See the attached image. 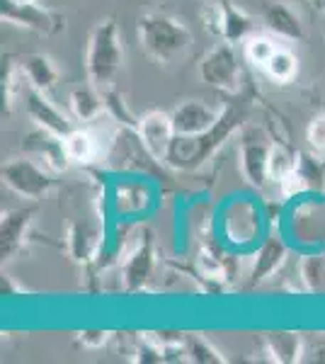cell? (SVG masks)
Wrapping results in <instances>:
<instances>
[{
  "label": "cell",
  "instance_id": "obj_27",
  "mask_svg": "<svg viewBox=\"0 0 325 364\" xmlns=\"http://www.w3.org/2000/svg\"><path fill=\"white\" fill-rule=\"evenodd\" d=\"M197 265H199V272H202L204 279H211V282H223L228 279V267H226V260L223 255L214 248H202L197 252Z\"/></svg>",
  "mask_w": 325,
  "mask_h": 364
},
{
  "label": "cell",
  "instance_id": "obj_10",
  "mask_svg": "<svg viewBox=\"0 0 325 364\" xmlns=\"http://www.w3.org/2000/svg\"><path fill=\"white\" fill-rule=\"evenodd\" d=\"M20 97L25 100V102H22L25 105V112L29 119L37 124V129H44V132L56 134V136H66L70 129H73L68 122V117L63 114L49 97H46V92L34 90V87L27 85Z\"/></svg>",
  "mask_w": 325,
  "mask_h": 364
},
{
  "label": "cell",
  "instance_id": "obj_1",
  "mask_svg": "<svg viewBox=\"0 0 325 364\" xmlns=\"http://www.w3.org/2000/svg\"><path fill=\"white\" fill-rule=\"evenodd\" d=\"M245 119H247L245 105L228 102L221 109V117H218V122L211 129H206L202 134H194V136H175L173 146L168 151V158H165V166L180 170V173H190V170L202 168L221 149L223 141L243 124Z\"/></svg>",
  "mask_w": 325,
  "mask_h": 364
},
{
  "label": "cell",
  "instance_id": "obj_34",
  "mask_svg": "<svg viewBox=\"0 0 325 364\" xmlns=\"http://www.w3.org/2000/svg\"><path fill=\"white\" fill-rule=\"evenodd\" d=\"M304 3H318V0H304Z\"/></svg>",
  "mask_w": 325,
  "mask_h": 364
},
{
  "label": "cell",
  "instance_id": "obj_3",
  "mask_svg": "<svg viewBox=\"0 0 325 364\" xmlns=\"http://www.w3.org/2000/svg\"><path fill=\"white\" fill-rule=\"evenodd\" d=\"M139 44L153 61L168 66L170 61L187 54L192 46V32L170 15H144L139 20Z\"/></svg>",
  "mask_w": 325,
  "mask_h": 364
},
{
  "label": "cell",
  "instance_id": "obj_32",
  "mask_svg": "<svg viewBox=\"0 0 325 364\" xmlns=\"http://www.w3.org/2000/svg\"><path fill=\"white\" fill-rule=\"evenodd\" d=\"M304 357H306L304 362H325V340H318L311 350H309V345H306Z\"/></svg>",
  "mask_w": 325,
  "mask_h": 364
},
{
  "label": "cell",
  "instance_id": "obj_21",
  "mask_svg": "<svg viewBox=\"0 0 325 364\" xmlns=\"http://www.w3.org/2000/svg\"><path fill=\"white\" fill-rule=\"evenodd\" d=\"M287 260V245L279 238H267L262 243V248L257 250V260L252 265L250 272V284H260L267 277L277 272Z\"/></svg>",
  "mask_w": 325,
  "mask_h": 364
},
{
  "label": "cell",
  "instance_id": "obj_31",
  "mask_svg": "<svg viewBox=\"0 0 325 364\" xmlns=\"http://www.w3.org/2000/svg\"><path fill=\"white\" fill-rule=\"evenodd\" d=\"M78 343L82 348H90V350H100L110 343V333L107 331H80L78 333Z\"/></svg>",
  "mask_w": 325,
  "mask_h": 364
},
{
  "label": "cell",
  "instance_id": "obj_29",
  "mask_svg": "<svg viewBox=\"0 0 325 364\" xmlns=\"http://www.w3.org/2000/svg\"><path fill=\"white\" fill-rule=\"evenodd\" d=\"M102 95H105V107H107V112L114 117L119 124L136 129L139 119H134V117H132V112H129L127 102H124V97L119 95V92H114L112 87H107V90H102Z\"/></svg>",
  "mask_w": 325,
  "mask_h": 364
},
{
  "label": "cell",
  "instance_id": "obj_25",
  "mask_svg": "<svg viewBox=\"0 0 325 364\" xmlns=\"http://www.w3.org/2000/svg\"><path fill=\"white\" fill-rule=\"evenodd\" d=\"M297 163H299L297 151H292L289 146H282V144H272V149H270V180L275 182V185L287 182L294 175V170H297Z\"/></svg>",
  "mask_w": 325,
  "mask_h": 364
},
{
  "label": "cell",
  "instance_id": "obj_30",
  "mask_svg": "<svg viewBox=\"0 0 325 364\" xmlns=\"http://www.w3.org/2000/svg\"><path fill=\"white\" fill-rule=\"evenodd\" d=\"M306 141H309L311 154L325 158V112L316 114L306 129Z\"/></svg>",
  "mask_w": 325,
  "mask_h": 364
},
{
  "label": "cell",
  "instance_id": "obj_23",
  "mask_svg": "<svg viewBox=\"0 0 325 364\" xmlns=\"http://www.w3.org/2000/svg\"><path fill=\"white\" fill-rule=\"evenodd\" d=\"M262 73L267 75L275 85H289L299 75V58L292 49L279 46V49L272 54L267 66L262 68Z\"/></svg>",
  "mask_w": 325,
  "mask_h": 364
},
{
  "label": "cell",
  "instance_id": "obj_33",
  "mask_svg": "<svg viewBox=\"0 0 325 364\" xmlns=\"http://www.w3.org/2000/svg\"><path fill=\"white\" fill-rule=\"evenodd\" d=\"M8 3H13V5H32V3H37V0H8Z\"/></svg>",
  "mask_w": 325,
  "mask_h": 364
},
{
  "label": "cell",
  "instance_id": "obj_13",
  "mask_svg": "<svg viewBox=\"0 0 325 364\" xmlns=\"http://www.w3.org/2000/svg\"><path fill=\"white\" fill-rule=\"evenodd\" d=\"M25 151L34 161H39L41 166L49 168L51 173H63L70 166L66 146H63V136L49 134L44 129H37L34 134H29L25 139Z\"/></svg>",
  "mask_w": 325,
  "mask_h": 364
},
{
  "label": "cell",
  "instance_id": "obj_15",
  "mask_svg": "<svg viewBox=\"0 0 325 364\" xmlns=\"http://www.w3.org/2000/svg\"><path fill=\"white\" fill-rule=\"evenodd\" d=\"M214 29L221 37V42L228 44H240L247 37H252V17L245 10L235 8L230 0H218L216 10H214Z\"/></svg>",
  "mask_w": 325,
  "mask_h": 364
},
{
  "label": "cell",
  "instance_id": "obj_22",
  "mask_svg": "<svg viewBox=\"0 0 325 364\" xmlns=\"http://www.w3.org/2000/svg\"><path fill=\"white\" fill-rule=\"evenodd\" d=\"M112 202L119 214H144L151 204V192L144 182H119Z\"/></svg>",
  "mask_w": 325,
  "mask_h": 364
},
{
  "label": "cell",
  "instance_id": "obj_18",
  "mask_svg": "<svg viewBox=\"0 0 325 364\" xmlns=\"http://www.w3.org/2000/svg\"><path fill=\"white\" fill-rule=\"evenodd\" d=\"M262 22L277 39H287V42L304 39V25H301L299 15L284 3H265Z\"/></svg>",
  "mask_w": 325,
  "mask_h": 364
},
{
  "label": "cell",
  "instance_id": "obj_11",
  "mask_svg": "<svg viewBox=\"0 0 325 364\" xmlns=\"http://www.w3.org/2000/svg\"><path fill=\"white\" fill-rule=\"evenodd\" d=\"M32 219L34 207H22L3 214V221H0V257L3 262L13 260L17 252L25 248Z\"/></svg>",
  "mask_w": 325,
  "mask_h": 364
},
{
  "label": "cell",
  "instance_id": "obj_2",
  "mask_svg": "<svg viewBox=\"0 0 325 364\" xmlns=\"http://www.w3.org/2000/svg\"><path fill=\"white\" fill-rule=\"evenodd\" d=\"M124 63V44L122 32L114 17H102L90 32L85 49V73L87 83L100 90H107L114 83L117 73Z\"/></svg>",
  "mask_w": 325,
  "mask_h": 364
},
{
  "label": "cell",
  "instance_id": "obj_17",
  "mask_svg": "<svg viewBox=\"0 0 325 364\" xmlns=\"http://www.w3.org/2000/svg\"><path fill=\"white\" fill-rule=\"evenodd\" d=\"M63 146H66L70 166H92L102 158V139L87 127L70 129L63 136Z\"/></svg>",
  "mask_w": 325,
  "mask_h": 364
},
{
  "label": "cell",
  "instance_id": "obj_26",
  "mask_svg": "<svg viewBox=\"0 0 325 364\" xmlns=\"http://www.w3.org/2000/svg\"><path fill=\"white\" fill-rule=\"evenodd\" d=\"M301 282L309 294H325V255H306L301 260Z\"/></svg>",
  "mask_w": 325,
  "mask_h": 364
},
{
  "label": "cell",
  "instance_id": "obj_5",
  "mask_svg": "<svg viewBox=\"0 0 325 364\" xmlns=\"http://www.w3.org/2000/svg\"><path fill=\"white\" fill-rule=\"evenodd\" d=\"M0 175H3V182L15 195L32 199V202L49 195L56 185V180L49 175V168H44L39 161H34L32 156L10 158L8 163H3Z\"/></svg>",
  "mask_w": 325,
  "mask_h": 364
},
{
  "label": "cell",
  "instance_id": "obj_20",
  "mask_svg": "<svg viewBox=\"0 0 325 364\" xmlns=\"http://www.w3.org/2000/svg\"><path fill=\"white\" fill-rule=\"evenodd\" d=\"M265 350H267L272 362L292 364V362H304L306 343L297 333H270L265 338Z\"/></svg>",
  "mask_w": 325,
  "mask_h": 364
},
{
  "label": "cell",
  "instance_id": "obj_24",
  "mask_svg": "<svg viewBox=\"0 0 325 364\" xmlns=\"http://www.w3.org/2000/svg\"><path fill=\"white\" fill-rule=\"evenodd\" d=\"M279 46H282L279 39L267 37V34H252V37H247L245 44H243V58L250 63L252 68L262 70L265 66H267L272 54H275Z\"/></svg>",
  "mask_w": 325,
  "mask_h": 364
},
{
  "label": "cell",
  "instance_id": "obj_16",
  "mask_svg": "<svg viewBox=\"0 0 325 364\" xmlns=\"http://www.w3.org/2000/svg\"><path fill=\"white\" fill-rule=\"evenodd\" d=\"M17 66H20V73L25 78V83L34 90H41V92H51L61 78L58 73L56 63L51 61L49 56L44 54H22V56H15Z\"/></svg>",
  "mask_w": 325,
  "mask_h": 364
},
{
  "label": "cell",
  "instance_id": "obj_19",
  "mask_svg": "<svg viewBox=\"0 0 325 364\" xmlns=\"http://www.w3.org/2000/svg\"><path fill=\"white\" fill-rule=\"evenodd\" d=\"M68 107L73 117L82 124H90V122H97L100 117L107 112V107H105V95L102 90L95 85H78L70 90L68 95Z\"/></svg>",
  "mask_w": 325,
  "mask_h": 364
},
{
  "label": "cell",
  "instance_id": "obj_35",
  "mask_svg": "<svg viewBox=\"0 0 325 364\" xmlns=\"http://www.w3.org/2000/svg\"><path fill=\"white\" fill-rule=\"evenodd\" d=\"M323 37H325V29H323Z\"/></svg>",
  "mask_w": 325,
  "mask_h": 364
},
{
  "label": "cell",
  "instance_id": "obj_14",
  "mask_svg": "<svg viewBox=\"0 0 325 364\" xmlns=\"http://www.w3.org/2000/svg\"><path fill=\"white\" fill-rule=\"evenodd\" d=\"M270 149L272 144H265L262 139L245 136L240 141V173L247 185L257 190H262L270 180Z\"/></svg>",
  "mask_w": 325,
  "mask_h": 364
},
{
  "label": "cell",
  "instance_id": "obj_12",
  "mask_svg": "<svg viewBox=\"0 0 325 364\" xmlns=\"http://www.w3.org/2000/svg\"><path fill=\"white\" fill-rule=\"evenodd\" d=\"M170 117H173L177 136H194V134H202L214 127L221 112L211 107V105L199 102V100H185L170 112Z\"/></svg>",
  "mask_w": 325,
  "mask_h": 364
},
{
  "label": "cell",
  "instance_id": "obj_28",
  "mask_svg": "<svg viewBox=\"0 0 325 364\" xmlns=\"http://www.w3.org/2000/svg\"><path fill=\"white\" fill-rule=\"evenodd\" d=\"M185 350H187V360L190 362H199V364H218L226 362V357L218 352L214 345L209 343L202 336H187L185 338Z\"/></svg>",
  "mask_w": 325,
  "mask_h": 364
},
{
  "label": "cell",
  "instance_id": "obj_7",
  "mask_svg": "<svg viewBox=\"0 0 325 364\" xmlns=\"http://www.w3.org/2000/svg\"><path fill=\"white\" fill-rule=\"evenodd\" d=\"M0 17H3V22H8V25H15L34 34H44V37H51V34L61 32V27H63V17L39 3L13 5V3H8V0H0Z\"/></svg>",
  "mask_w": 325,
  "mask_h": 364
},
{
  "label": "cell",
  "instance_id": "obj_8",
  "mask_svg": "<svg viewBox=\"0 0 325 364\" xmlns=\"http://www.w3.org/2000/svg\"><path fill=\"white\" fill-rule=\"evenodd\" d=\"M136 136H139L144 151L149 154L153 161L165 163L168 151L175 141V127H173V117L161 109H153L146 112L144 117H139V124H136Z\"/></svg>",
  "mask_w": 325,
  "mask_h": 364
},
{
  "label": "cell",
  "instance_id": "obj_9",
  "mask_svg": "<svg viewBox=\"0 0 325 364\" xmlns=\"http://www.w3.org/2000/svg\"><path fill=\"white\" fill-rule=\"evenodd\" d=\"M66 243L73 262H78L80 267H90L92 262H97L102 257L105 248H107L105 231L87 219H78L68 226Z\"/></svg>",
  "mask_w": 325,
  "mask_h": 364
},
{
  "label": "cell",
  "instance_id": "obj_6",
  "mask_svg": "<svg viewBox=\"0 0 325 364\" xmlns=\"http://www.w3.org/2000/svg\"><path fill=\"white\" fill-rule=\"evenodd\" d=\"M122 265V282L129 294L144 289V284L151 279L153 267H156V240L149 228H141L134 236L132 245L124 250Z\"/></svg>",
  "mask_w": 325,
  "mask_h": 364
},
{
  "label": "cell",
  "instance_id": "obj_4",
  "mask_svg": "<svg viewBox=\"0 0 325 364\" xmlns=\"http://www.w3.org/2000/svg\"><path fill=\"white\" fill-rule=\"evenodd\" d=\"M199 78L214 90L223 95H238L243 70H240V58L235 51V44L221 42L211 46L199 61Z\"/></svg>",
  "mask_w": 325,
  "mask_h": 364
}]
</instances>
